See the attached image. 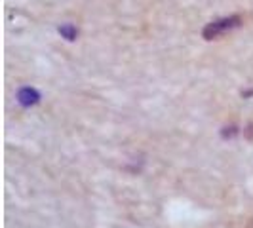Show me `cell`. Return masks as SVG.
<instances>
[{"instance_id": "cell-1", "label": "cell", "mask_w": 253, "mask_h": 228, "mask_svg": "<svg viewBox=\"0 0 253 228\" xmlns=\"http://www.w3.org/2000/svg\"><path fill=\"white\" fill-rule=\"evenodd\" d=\"M240 23H242L240 15H230V17H223V19L211 21V23H208L206 29H204V38L206 40H215V38L227 35L228 31L236 29Z\"/></svg>"}, {"instance_id": "cell-2", "label": "cell", "mask_w": 253, "mask_h": 228, "mask_svg": "<svg viewBox=\"0 0 253 228\" xmlns=\"http://www.w3.org/2000/svg\"><path fill=\"white\" fill-rule=\"evenodd\" d=\"M17 99L21 105L25 107H31V105H37L38 99H40V93H38L35 88H21L19 93H17Z\"/></svg>"}, {"instance_id": "cell-3", "label": "cell", "mask_w": 253, "mask_h": 228, "mask_svg": "<svg viewBox=\"0 0 253 228\" xmlns=\"http://www.w3.org/2000/svg\"><path fill=\"white\" fill-rule=\"evenodd\" d=\"M59 33L63 35L67 40H75L76 35H78V31H76V27L75 25H63V27H59Z\"/></svg>"}, {"instance_id": "cell-4", "label": "cell", "mask_w": 253, "mask_h": 228, "mask_svg": "<svg viewBox=\"0 0 253 228\" xmlns=\"http://www.w3.org/2000/svg\"><path fill=\"white\" fill-rule=\"evenodd\" d=\"M246 137H248V139H253V124H250L248 129H246Z\"/></svg>"}, {"instance_id": "cell-5", "label": "cell", "mask_w": 253, "mask_h": 228, "mask_svg": "<svg viewBox=\"0 0 253 228\" xmlns=\"http://www.w3.org/2000/svg\"><path fill=\"white\" fill-rule=\"evenodd\" d=\"M248 228H253V219L250 221V225H248Z\"/></svg>"}]
</instances>
